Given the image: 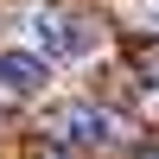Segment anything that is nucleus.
Segmentation results:
<instances>
[{
    "label": "nucleus",
    "instance_id": "f257e3e1",
    "mask_svg": "<svg viewBox=\"0 0 159 159\" xmlns=\"http://www.w3.org/2000/svg\"><path fill=\"white\" fill-rule=\"evenodd\" d=\"M25 38H32V51L45 64H83V57H96V25L83 19V13H70V7H32L25 13Z\"/></svg>",
    "mask_w": 159,
    "mask_h": 159
},
{
    "label": "nucleus",
    "instance_id": "f03ea898",
    "mask_svg": "<svg viewBox=\"0 0 159 159\" xmlns=\"http://www.w3.org/2000/svg\"><path fill=\"white\" fill-rule=\"evenodd\" d=\"M51 134L64 147H121L127 127L108 108H96V102H64V108H51Z\"/></svg>",
    "mask_w": 159,
    "mask_h": 159
},
{
    "label": "nucleus",
    "instance_id": "7ed1b4c3",
    "mask_svg": "<svg viewBox=\"0 0 159 159\" xmlns=\"http://www.w3.org/2000/svg\"><path fill=\"white\" fill-rule=\"evenodd\" d=\"M51 83V64L38 57V51H0V89L7 96H38V89Z\"/></svg>",
    "mask_w": 159,
    "mask_h": 159
},
{
    "label": "nucleus",
    "instance_id": "20e7f679",
    "mask_svg": "<svg viewBox=\"0 0 159 159\" xmlns=\"http://www.w3.org/2000/svg\"><path fill=\"white\" fill-rule=\"evenodd\" d=\"M140 76H147V83L159 89V45H153V51H140Z\"/></svg>",
    "mask_w": 159,
    "mask_h": 159
},
{
    "label": "nucleus",
    "instance_id": "39448f33",
    "mask_svg": "<svg viewBox=\"0 0 159 159\" xmlns=\"http://www.w3.org/2000/svg\"><path fill=\"white\" fill-rule=\"evenodd\" d=\"M147 159H159V153H147Z\"/></svg>",
    "mask_w": 159,
    "mask_h": 159
}]
</instances>
